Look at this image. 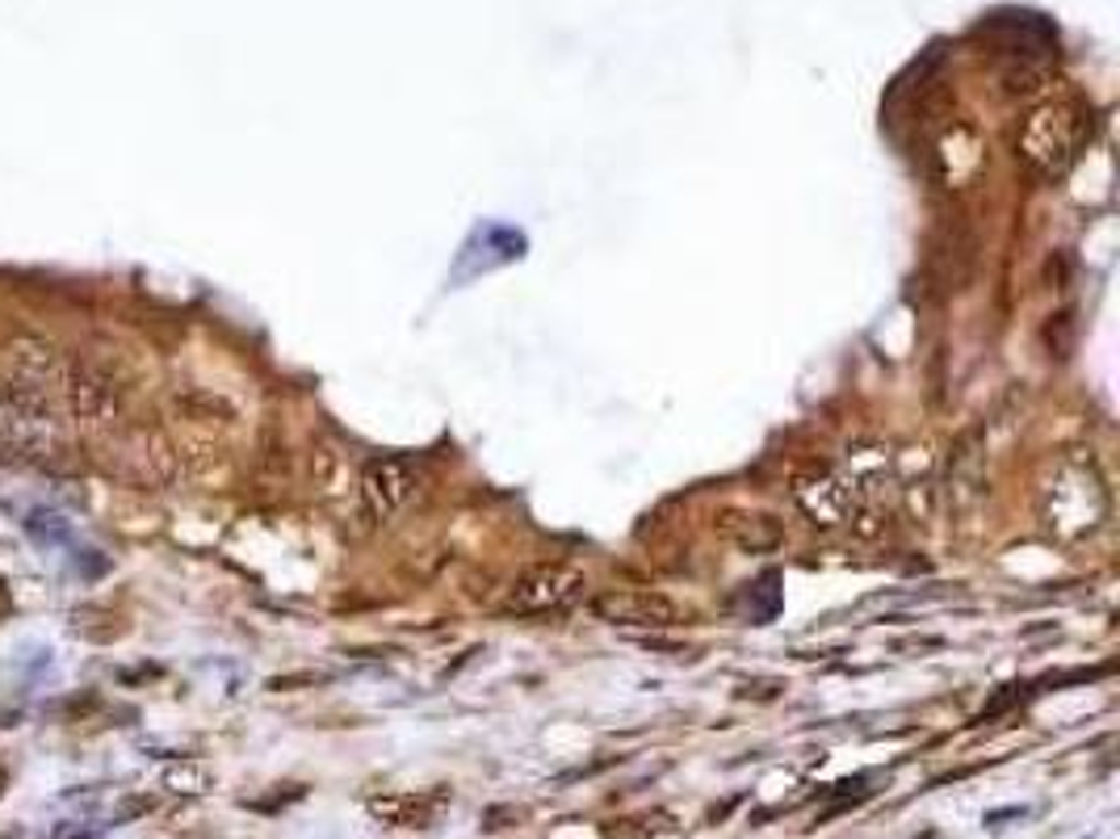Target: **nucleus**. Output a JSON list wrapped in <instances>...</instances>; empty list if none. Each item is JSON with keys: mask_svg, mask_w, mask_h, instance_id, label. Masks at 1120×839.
Instances as JSON below:
<instances>
[{"mask_svg": "<svg viewBox=\"0 0 1120 839\" xmlns=\"http://www.w3.org/2000/svg\"><path fill=\"white\" fill-rule=\"evenodd\" d=\"M13 353H18V374L43 382V386H55V382L68 378L63 353H55L51 345H43V340H18Z\"/></svg>", "mask_w": 1120, "mask_h": 839, "instance_id": "obj_8", "label": "nucleus"}, {"mask_svg": "<svg viewBox=\"0 0 1120 839\" xmlns=\"http://www.w3.org/2000/svg\"><path fill=\"white\" fill-rule=\"evenodd\" d=\"M713 534L726 546H735L738 555H772L785 546V525L768 512L751 509H722L713 516Z\"/></svg>", "mask_w": 1120, "mask_h": 839, "instance_id": "obj_6", "label": "nucleus"}, {"mask_svg": "<svg viewBox=\"0 0 1120 839\" xmlns=\"http://www.w3.org/2000/svg\"><path fill=\"white\" fill-rule=\"evenodd\" d=\"M55 386L26 378V374H4L0 378V420L4 424H30L47 429L55 420Z\"/></svg>", "mask_w": 1120, "mask_h": 839, "instance_id": "obj_7", "label": "nucleus"}, {"mask_svg": "<svg viewBox=\"0 0 1120 839\" xmlns=\"http://www.w3.org/2000/svg\"><path fill=\"white\" fill-rule=\"evenodd\" d=\"M22 529H26L38 546H63V541H72V521L59 509H47V504H34V509L22 512Z\"/></svg>", "mask_w": 1120, "mask_h": 839, "instance_id": "obj_9", "label": "nucleus"}, {"mask_svg": "<svg viewBox=\"0 0 1120 839\" xmlns=\"http://www.w3.org/2000/svg\"><path fill=\"white\" fill-rule=\"evenodd\" d=\"M584 571L575 567H562V562H550V567H534L529 575H521L512 584L509 601H504V613H516V617H537V613H559L567 605H575L584 596Z\"/></svg>", "mask_w": 1120, "mask_h": 839, "instance_id": "obj_2", "label": "nucleus"}, {"mask_svg": "<svg viewBox=\"0 0 1120 839\" xmlns=\"http://www.w3.org/2000/svg\"><path fill=\"white\" fill-rule=\"evenodd\" d=\"M63 391H68L72 416L84 424H109V420L122 416V382L102 365H89V361L68 365Z\"/></svg>", "mask_w": 1120, "mask_h": 839, "instance_id": "obj_5", "label": "nucleus"}, {"mask_svg": "<svg viewBox=\"0 0 1120 839\" xmlns=\"http://www.w3.org/2000/svg\"><path fill=\"white\" fill-rule=\"evenodd\" d=\"M416 496V466L408 458H378L361 475V509L374 525H390Z\"/></svg>", "mask_w": 1120, "mask_h": 839, "instance_id": "obj_4", "label": "nucleus"}, {"mask_svg": "<svg viewBox=\"0 0 1120 839\" xmlns=\"http://www.w3.org/2000/svg\"><path fill=\"white\" fill-rule=\"evenodd\" d=\"M592 613L609 626H634V630H672L685 621L680 605L651 587H609L592 596Z\"/></svg>", "mask_w": 1120, "mask_h": 839, "instance_id": "obj_3", "label": "nucleus"}, {"mask_svg": "<svg viewBox=\"0 0 1120 839\" xmlns=\"http://www.w3.org/2000/svg\"><path fill=\"white\" fill-rule=\"evenodd\" d=\"M1092 135V105L1074 93L1045 97L1028 109L1019 127V155L1041 173V177H1062L1078 160L1083 143Z\"/></svg>", "mask_w": 1120, "mask_h": 839, "instance_id": "obj_1", "label": "nucleus"}, {"mask_svg": "<svg viewBox=\"0 0 1120 839\" xmlns=\"http://www.w3.org/2000/svg\"><path fill=\"white\" fill-rule=\"evenodd\" d=\"M177 407L189 420H231V404L210 395V391H180Z\"/></svg>", "mask_w": 1120, "mask_h": 839, "instance_id": "obj_10", "label": "nucleus"}]
</instances>
